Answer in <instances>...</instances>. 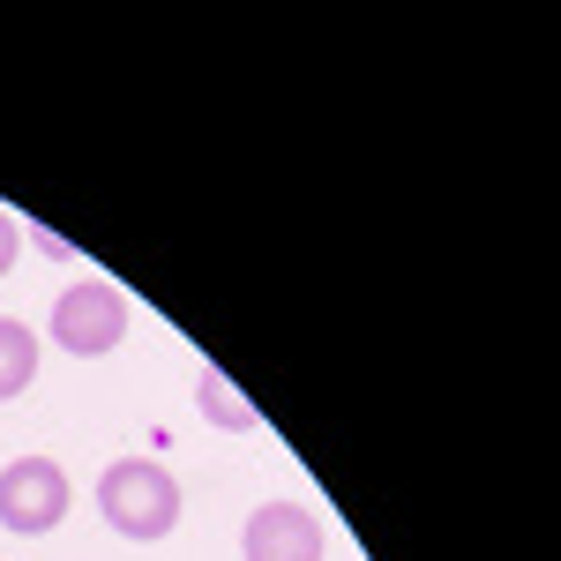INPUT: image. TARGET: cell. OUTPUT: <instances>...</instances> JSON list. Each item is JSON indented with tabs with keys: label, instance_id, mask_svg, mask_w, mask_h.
Segmentation results:
<instances>
[{
	"label": "cell",
	"instance_id": "4",
	"mask_svg": "<svg viewBox=\"0 0 561 561\" xmlns=\"http://www.w3.org/2000/svg\"><path fill=\"white\" fill-rule=\"evenodd\" d=\"M248 561H322V524L307 517L300 502H262L248 531H240Z\"/></svg>",
	"mask_w": 561,
	"mask_h": 561
},
{
	"label": "cell",
	"instance_id": "6",
	"mask_svg": "<svg viewBox=\"0 0 561 561\" xmlns=\"http://www.w3.org/2000/svg\"><path fill=\"white\" fill-rule=\"evenodd\" d=\"M195 404H203V420H210V427H225V434H255L262 427V412L232 382H225L217 367H203V375H195Z\"/></svg>",
	"mask_w": 561,
	"mask_h": 561
},
{
	"label": "cell",
	"instance_id": "7",
	"mask_svg": "<svg viewBox=\"0 0 561 561\" xmlns=\"http://www.w3.org/2000/svg\"><path fill=\"white\" fill-rule=\"evenodd\" d=\"M15 255H23V225H15V217L0 210V277L15 270Z\"/></svg>",
	"mask_w": 561,
	"mask_h": 561
},
{
	"label": "cell",
	"instance_id": "2",
	"mask_svg": "<svg viewBox=\"0 0 561 561\" xmlns=\"http://www.w3.org/2000/svg\"><path fill=\"white\" fill-rule=\"evenodd\" d=\"M128 337V293L105 285V277H83L53 300V345L76 352V359H105V352Z\"/></svg>",
	"mask_w": 561,
	"mask_h": 561
},
{
	"label": "cell",
	"instance_id": "1",
	"mask_svg": "<svg viewBox=\"0 0 561 561\" xmlns=\"http://www.w3.org/2000/svg\"><path fill=\"white\" fill-rule=\"evenodd\" d=\"M98 510L105 524L135 539V547H150V539H173L180 524V479L165 465H150V457H121V465H105L98 479Z\"/></svg>",
	"mask_w": 561,
	"mask_h": 561
},
{
	"label": "cell",
	"instance_id": "5",
	"mask_svg": "<svg viewBox=\"0 0 561 561\" xmlns=\"http://www.w3.org/2000/svg\"><path fill=\"white\" fill-rule=\"evenodd\" d=\"M31 382H38V330L0 314V404H15Z\"/></svg>",
	"mask_w": 561,
	"mask_h": 561
},
{
	"label": "cell",
	"instance_id": "3",
	"mask_svg": "<svg viewBox=\"0 0 561 561\" xmlns=\"http://www.w3.org/2000/svg\"><path fill=\"white\" fill-rule=\"evenodd\" d=\"M68 502H76V486H68V472H60L53 457H15V465H0V524H8V531L45 539L53 524L68 517Z\"/></svg>",
	"mask_w": 561,
	"mask_h": 561
}]
</instances>
